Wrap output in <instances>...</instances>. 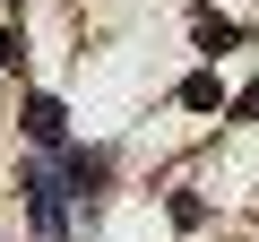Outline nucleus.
Here are the masks:
<instances>
[{"label": "nucleus", "instance_id": "obj_1", "mask_svg": "<svg viewBox=\"0 0 259 242\" xmlns=\"http://www.w3.org/2000/svg\"><path fill=\"white\" fill-rule=\"evenodd\" d=\"M26 208H35L44 233H61V190H52V173H26Z\"/></svg>", "mask_w": 259, "mask_h": 242}, {"label": "nucleus", "instance_id": "obj_2", "mask_svg": "<svg viewBox=\"0 0 259 242\" xmlns=\"http://www.w3.org/2000/svg\"><path fill=\"white\" fill-rule=\"evenodd\" d=\"M26 130H35V139H61V130H69V112H61L52 95H35V104H26Z\"/></svg>", "mask_w": 259, "mask_h": 242}, {"label": "nucleus", "instance_id": "obj_3", "mask_svg": "<svg viewBox=\"0 0 259 242\" xmlns=\"http://www.w3.org/2000/svg\"><path fill=\"white\" fill-rule=\"evenodd\" d=\"M182 104H190V112H216V104H225V87L199 69V78H182Z\"/></svg>", "mask_w": 259, "mask_h": 242}, {"label": "nucleus", "instance_id": "obj_4", "mask_svg": "<svg viewBox=\"0 0 259 242\" xmlns=\"http://www.w3.org/2000/svg\"><path fill=\"white\" fill-rule=\"evenodd\" d=\"M233 44H242V35H233L225 18H199V52H233Z\"/></svg>", "mask_w": 259, "mask_h": 242}, {"label": "nucleus", "instance_id": "obj_5", "mask_svg": "<svg viewBox=\"0 0 259 242\" xmlns=\"http://www.w3.org/2000/svg\"><path fill=\"white\" fill-rule=\"evenodd\" d=\"M9 61H18V35H9V26H0V69H9Z\"/></svg>", "mask_w": 259, "mask_h": 242}, {"label": "nucleus", "instance_id": "obj_6", "mask_svg": "<svg viewBox=\"0 0 259 242\" xmlns=\"http://www.w3.org/2000/svg\"><path fill=\"white\" fill-rule=\"evenodd\" d=\"M242 112H250V121H259V87H250V95H242Z\"/></svg>", "mask_w": 259, "mask_h": 242}]
</instances>
